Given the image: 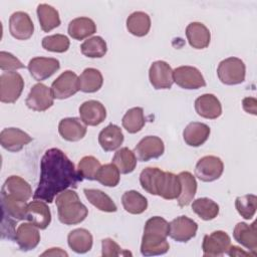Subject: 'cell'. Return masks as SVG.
Segmentation results:
<instances>
[{"label": "cell", "mask_w": 257, "mask_h": 257, "mask_svg": "<svg viewBox=\"0 0 257 257\" xmlns=\"http://www.w3.org/2000/svg\"><path fill=\"white\" fill-rule=\"evenodd\" d=\"M82 180L74 164L61 150L49 149L40 162V178L33 199L52 203L59 193L70 187L76 188Z\"/></svg>", "instance_id": "cell-1"}, {"label": "cell", "mask_w": 257, "mask_h": 257, "mask_svg": "<svg viewBox=\"0 0 257 257\" xmlns=\"http://www.w3.org/2000/svg\"><path fill=\"white\" fill-rule=\"evenodd\" d=\"M169 236V223L162 217L150 218L144 228L141 244V253L144 256L162 255L169 251L170 245L167 241Z\"/></svg>", "instance_id": "cell-2"}, {"label": "cell", "mask_w": 257, "mask_h": 257, "mask_svg": "<svg viewBox=\"0 0 257 257\" xmlns=\"http://www.w3.org/2000/svg\"><path fill=\"white\" fill-rule=\"evenodd\" d=\"M58 219L64 225L81 223L88 214L87 208L80 202L77 193L73 190H64L56 196Z\"/></svg>", "instance_id": "cell-3"}, {"label": "cell", "mask_w": 257, "mask_h": 257, "mask_svg": "<svg viewBox=\"0 0 257 257\" xmlns=\"http://www.w3.org/2000/svg\"><path fill=\"white\" fill-rule=\"evenodd\" d=\"M246 67L244 62L237 57H228L222 60L217 68L220 81L227 85H235L245 80Z\"/></svg>", "instance_id": "cell-4"}, {"label": "cell", "mask_w": 257, "mask_h": 257, "mask_svg": "<svg viewBox=\"0 0 257 257\" xmlns=\"http://www.w3.org/2000/svg\"><path fill=\"white\" fill-rule=\"evenodd\" d=\"M24 80L16 71L3 72L0 75V100L4 103H14L22 93Z\"/></svg>", "instance_id": "cell-5"}, {"label": "cell", "mask_w": 257, "mask_h": 257, "mask_svg": "<svg viewBox=\"0 0 257 257\" xmlns=\"http://www.w3.org/2000/svg\"><path fill=\"white\" fill-rule=\"evenodd\" d=\"M174 82L185 89H198L206 85V81L201 71L189 65H183L173 70Z\"/></svg>", "instance_id": "cell-6"}, {"label": "cell", "mask_w": 257, "mask_h": 257, "mask_svg": "<svg viewBox=\"0 0 257 257\" xmlns=\"http://www.w3.org/2000/svg\"><path fill=\"white\" fill-rule=\"evenodd\" d=\"M224 171L222 160L216 156L201 158L195 167L196 177L203 182H213L219 179Z\"/></svg>", "instance_id": "cell-7"}, {"label": "cell", "mask_w": 257, "mask_h": 257, "mask_svg": "<svg viewBox=\"0 0 257 257\" xmlns=\"http://www.w3.org/2000/svg\"><path fill=\"white\" fill-rule=\"evenodd\" d=\"M25 103L28 108L35 111H44L54 103V96L51 88L43 83H36L30 89Z\"/></svg>", "instance_id": "cell-8"}, {"label": "cell", "mask_w": 257, "mask_h": 257, "mask_svg": "<svg viewBox=\"0 0 257 257\" xmlns=\"http://www.w3.org/2000/svg\"><path fill=\"white\" fill-rule=\"evenodd\" d=\"M50 88L54 98H68L79 90L78 76L71 70H65L52 82Z\"/></svg>", "instance_id": "cell-9"}, {"label": "cell", "mask_w": 257, "mask_h": 257, "mask_svg": "<svg viewBox=\"0 0 257 257\" xmlns=\"http://www.w3.org/2000/svg\"><path fill=\"white\" fill-rule=\"evenodd\" d=\"M198 224L187 216H180L169 223V236L177 242H188L196 236Z\"/></svg>", "instance_id": "cell-10"}, {"label": "cell", "mask_w": 257, "mask_h": 257, "mask_svg": "<svg viewBox=\"0 0 257 257\" xmlns=\"http://www.w3.org/2000/svg\"><path fill=\"white\" fill-rule=\"evenodd\" d=\"M230 246V236L226 232L219 230L205 235L202 249L204 256H222L224 253H227Z\"/></svg>", "instance_id": "cell-11"}, {"label": "cell", "mask_w": 257, "mask_h": 257, "mask_svg": "<svg viewBox=\"0 0 257 257\" xmlns=\"http://www.w3.org/2000/svg\"><path fill=\"white\" fill-rule=\"evenodd\" d=\"M165 152L164 142L156 136H147L135 148V155L139 161L148 162L160 158Z\"/></svg>", "instance_id": "cell-12"}, {"label": "cell", "mask_w": 257, "mask_h": 257, "mask_svg": "<svg viewBox=\"0 0 257 257\" xmlns=\"http://www.w3.org/2000/svg\"><path fill=\"white\" fill-rule=\"evenodd\" d=\"M1 196L27 202L32 197V189L31 186L21 177L10 176L2 186Z\"/></svg>", "instance_id": "cell-13"}, {"label": "cell", "mask_w": 257, "mask_h": 257, "mask_svg": "<svg viewBox=\"0 0 257 257\" xmlns=\"http://www.w3.org/2000/svg\"><path fill=\"white\" fill-rule=\"evenodd\" d=\"M149 78L154 88L169 89L174 83L173 69L166 61L157 60L150 67Z\"/></svg>", "instance_id": "cell-14"}, {"label": "cell", "mask_w": 257, "mask_h": 257, "mask_svg": "<svg viewBox=\"0 0 257 257\" xmlns=\"http://www.w3.org/2000/svg\"><path fill=\"white\" fill-rule=\"evenodd\" d=\"M9 31L18 40L29 39L34 31V25L30 16L23 11L14 12L9 18Z\"/></svg>", "instance_id": "cell-15"}, {"label": "cell", "mask_w": 257, "mask_h": 257, "mask_svg": "<svg viewBox=\"0 0 257 257\" xmlns=\"http://www.w3.org/2000/svg\"><path fill=\"white\" fill-rule=\"evenodd\" d=\"M25 220L38 229H46L51 222V213L46 202L34 200L27 204Z\"/></svg>", "instance_id": "cell-16"}, {"label": "cell", "mask_w": 257, "mask_h": 257, "mask_svg": "<svg viewBox=\"0 0 257 257\" xmlns=\"http://www.w3.org/2000/svg\"><path fill=\"white\" fill-rule=\"evenodd\" d=\"M59 67V61L51 57H34L28 63V70L31 76L37 81H42L50 77Z\"/></svg>", "instance_id": "cell-17"}, {"label": "cell", "mask_w": 257, "mask_h": 257, "mask_svg": "<svg viewBox=\"0 0 257 257\" xmlns=\"http://www.w3.org/2000/svg\"><path fill=\"white\" fill-rule=\"evenodd\" d=\"M32 142V138L18 127H6L0 133V144L9 152H19Z\"/></svg>", "instance_id": "cell-18"}, {"label": "cell", "mask_w": 257, "mask_h": 257, "mask_svg": "<svg viewBox=\"0 0 257 257\" xmlns=\"http://www.w3.org/2000/svg\"><path fill=\"white\" fill-rule=\"evenodd\" d=\"M79 115L85 125L95 126L105 119L106 109L101 102L91 99L84 101L79 106Z\"/></svg>", "instance_id": "cell-19"}, {"label": "cell", "mask_w": 257, "mask_h": 257, "mask_svg": "<svg viewBox=\"0 0 257 257\" xmlns=\"http://www.w3.org/2000/svg\"><path fill=\"white\" fill-rule=\"evenodd\" d=\"M234 239L243 247L256 256L257 251V230L256 222L248 225L244 222L238 223L233 231Z\"/></svg>", "instance_id": "cell-20"}, {"label": "cell", "mask_w": 257, "mask_h": 257, "mask_svg": "<svg viewBox=\"0 0 257 257\" xmlns=\"http://www.w3.org/2000/svg\"><path fill=\"white\" fill-rule=\"evenodd\" d=\"M196 112L208 119L218 118L222 114V105L220 100L212 93H205L195 100Z\"/></svg>", "instance_id": "cell-21"}, {"label": "cell", "mask_w": 257, "mask_h": 257, "mask_svg": "<svg viewBox=\"0 0 257 257\" xmlns=\"http://www.w3.org/2000/svg\"><path fill=\"white\" fill-rule=\"evenodd\" d=\"M15 241L23 251L34 249L40 241L38 228L31 223H23L18 226L15 233Z\"/></svg>", "instance_id": "cell-22"}, {"label": "cell", "mask_w": 257, "mask_h": 257, "mask_svg": "<svg viewBox=\"0 0 257 257\" xmlns=\"http://www.w3.org/2000/svg\"><path fill=\"white\" fill-rule=\"evenodd\" d=\"M86 125L77 117H65L59 121V135L68 142H77L84 138Z\"/></svg>", "instance_id": "cell-23"}, {"label": "cell", "mask_w": 257, "mask_h": 257, "mask_svg": "<svg viewBox=\"0 0 257 257\" xmlns=\"http://www.w3.org/2000/svg\"><path fill=\"white\" fill-rule=\"evenodd\" d=\"M186 36L189 44L195 49H204L209 46L211 33L201 22H192L186 28Z\"/></svg>", "instance_id": "cell-24"}, {"label": "cell", "mask_w": 257, "mask_h": 257, "mask_svg": "<svg viewBox=\"0 0 257 257\" xmlns=\"http://www.w3.org/2000/svg\"><path fill=\"white\" fill-rule=\"evenodd\" d=\"M211 130L209 125L199 121L190 122L183 132L185 143L190 147H200L209 138Z\"/></svg>", "instance_id": "cell-25"}, {"label": "cell", "mask_w": 257, "mask_h": 257, "mask_svg": "<svg viewBox=\"0 0 257 257\" xmlns=\"http://www.w3.org/2000/svg\"><path fill=\"white\" fill-rule=\"evenodd\" d=\"M181 193V182L177 175L171 172H163L159 185L158 196L166 200L178 199Z\"/></svg>", "instance_id": "cell-26"}, {"label": "cell", "mask_w": 257, "mask_h": 257, "mask_svg": "<svg viewBox=\"0 0 257 257\" xmlns=\"http://www.w3.org/2000/svg\"><path fill=\"white\" fill-rule=\"evenodd\" d=\"M123 142L121 128L115 124L109 123L98 135V143L105 152H111L120 147Z\"/></svg>", "instance_id": "cell-27"}, {"label": "cell", "mask_w": 257, "mask_h": 257, "mask_svg": "<svg viewBox=\"0 0 257 257\" xmlns=\"http://www.w3.org/2000/svg\"><path fill=\"white\" fill-rule=\"evenodd\" d=\"M92 235L91 233L83 228L74 229L69 232L67 236V242L70 249L74 252L83 254L88 252L92 247Z\"/></svg>", "instance_id": "cell-28"}, {"label": "cell", "mask_w": 257, "mask_h": 257, "mask_svg": "<svg viewBox=\"0 0 257 257\" xmlns=\"http://www.w3.org/2000/svg\"><path fill=\"white\" fill-rule=\"evenodd\" d=\"M67 31L73 39L82 40L96 32V25L88 17H77L69 22Z\"/></svg>", "instance_id": "cell-29"}, {"label": "cell", "mask_w": 257, "mask_h": 257, "mask_svg": "<svg viewBox=\"0 0 257 257\" xmlns=\"http://www.w3.org/2000/svg\"><path fill=\"white\" fill-rule=\"evenodd\" d=\"M103 83V77L101 72L96 68H85L78 76L79 90L87 93L95 92L99 90Z\"/></svg>", "instance_id": "cell-30"}, {"label": "cell", "mask_w": 257, "mask_h": 257, "mask_svg": "<svg viewBox=\"0 0 257 257\" xmlns=\"http://www.w3.org/2000/svg\"><path fill=\"white\" fill-rule=\"evenodd\" d=\"M178 177L181 182V193L177 200L180 207H185L193 201L196 195L197 182L190 172H181Z\"/></svg>", "instance_id": "cell-31"}, {"label": "cell", "mask_w": 257, "mask_h": 257, "mask_svg": "<svg viewBox=\"0 0 257 257\" xmlns=\"http://www.w3.org/2000/svg\"><path fill=\"white\" fill-rule=\"evenodd\" d=\"M126 28L131 34L138 37H143L150 31L151 18L143 11H136L127 17Z\"/></svg>", "instance_id": "cell-32"}, {"label": "cell", "mask_w": 257, "mask_h": 257, "mask_svg": "<svg viewBox=\"0 0 257 257\" xmlns=\"http://www.w3.org/2000/svg\"><path fill=\"white\" fill-rule=\"evenodd\" d=\"M37 16L44 32H49L60 25L58 11L48 4L42 3L37 6Z\"/></svg>", "instance_id": "cell-33"}, {"label": "cell", "mask_w": 257, "mask_h": 257, "mask_svg": "<svg viewBox=\"0 0 257 257\" xmlns=\"http://www.w3.org/2000/svg\"><path fill=\"white\" fill-rule=\"evenodd\" d=\"M83 193L88 202L102 212H115L117 207L111 198L97 189H84Z\"/></svg>", "instance_id": "cell-34"}, {"label": "cell", "mask_w": 257, "mask_h": 257, "mask_svg": "<svg viewBox=\"0 0 257 257\" xmlns=\"http://www.w3.org/2000/svg\"><path fill=\"white\" fill-rule=\"evenodd\" d=\"M121 203L126 212L135 215L144 213L148 208L147 198L135 190L124 192L121 197Z\"/></svg>", "instance_id": "cell-35"}, {"label": "cell", "mask_w": 257, "mask_h": 257, "mask_svg": "<svg viewBox=\"0 0 257 257\" xmlns=\"http://www.w3.org/2000/svg\"><path fill=\"white\" fill-rule=\"evenodd\" d=\"M111 163L118 169L120 174L132 173L137 166V157L128 148H121L114 153Z\"/></svg>", "instance_id": "cell-36"}, {"label": "cell", "mask_w": 257, "mask_h": 257, "mask_svg": "<svg viewBox=\"0 0 257 257\" xmlns=\"http://www.w3.org/2000/svg\"><path fill=\"white\" fill-rule=\"evenodd\" d=\"M192 210L205 221L215 219L219 214V205L209 198H199L194 200Z\"/></svg>", "instance_id": "cell-37"}, {"label": "cell", "mask_w": 257, "mask_h": 257, "mask_svg": "<svg viewBox=\"0 0 257 257\" xmlns=\"http://www.w3.org/2000/svg\"><path fill=\"white\" fill-rule=\"evenodd\" d=\"M121 122H122V126L130 134H136L140 132L146 123L144 109L139 106L130 108L124 113Z\"/></svg>", "instance_id": "cell-38"}, {"label": "cell", "mask_w": 257, "mask_h": 257, "mask_svg": "<svg viewBox=\"0 0 257 257\" xmlns=\"http://www.w3.org/2000/svg\"><path fill=\"white\" fill-rule=\"evenodd\" d=\"M164 171L159 168L148 167L144 169L140 175V183L142 188L152 195H158V185Z\"/></svg>", "instance_id": "cell-39"}, {"label": "cell", "mask_w": 257, "mask_h": 257, "mask_svg": "<svg viewBox=\"0 0 257 257\" xmlns=\"http://www.w3.org/2000/svg\"><path fill=\"white\" fill-rule=\"evenodd\" d=\"M1 203H2V211L3 215L9 216L12 219L19 221L25 220L27 203L18 201L9 197L1 196Z\"/></svg>", "instance_id": "cell-40"}, {"label": "cell", "mask_w": 257, "mask_h": 257, "mask_svg": "<svg viewBox=\"0 0 257 257\" xmlns=\"http://www.w3.org/2000/svg\"><path fill=\"white\" fill-rule=\"evenodd\" d=\"M80 50L83 55L89 58H100L107 51L106 42L100 36H93L85 40L80 45Z\"/></svg>", "instance_id": "cell-41"}, {"label": "cell", "mask_w": 257, "mask_h": 257, "mask_svg": "<svg viewBox=\"0 0 257 257\" xmlns=\"http://www.w3.org/2000/svg\"><path fill=\"white\" fill-rule=\"evenodd\" d=\"M257 198L253 194H247L244 196H239L236 198L235 207L237 212L246 220L253 218L256 212Z\"/></svg>", "instance_id": "cell-42"}, {"label": "cell", "mask_w": 257, "mask_h": 257, "mask_svg": "<svg viewBox=\"0 0 257 257\" xmlns=\"http://www.w3.org/2000/svg\"><path fill=\"white\" fill-rule=\"evenodd\" d=\"M119 171L111 163L101 166L96 174L95 180L105 187H115L119 182Z\"/></svg>", "instance_id": "cell-43"}, {"label": "cell", "mask_w": 257, "mask_h": 257, "mask_svg": "<svg viewBox=\"0 0 257 257\" xmlns=\"http://www.w3.org/2000/svg\"><path fill=\"white\" fill-rule=\"evenodd\" d=\"M101 167L99 161L92 156L83 157L77 166V172L82 177V179L95 180L96 174Z\"/></svg>", "instance_id": "cell-44"}, {"label": "cell", "mask_w": 257, "mask_h": 257, "mask_svg": "<svg viewBox=\"0 0 257 257\" xmlns=\"http://www.w3.org/2000/svg\"><path fill=\"white\" fill-rule=\"evenodd\" d=\"M42 47L45 50L62 53L67 51L69 48L70 42L69 39L63 34H53L49 36H45L42 39Z\"/></svg>", "instance_id": "cell-45"}, {"label": "cell", "mask_w": 257, "mask_h": 257, "mask_svg": "<svg viewBox=\"0 0 257 257\" xmlns=\"http://www.w3.org/2000/svg\"><path fill=\"white\" fill-rule=\"evenodd\" d=\"M24 64L13 54L6 52V51H1L0 52V68L3 71H16L17 69L23 68Z\"/></svg>", "instance_id": "cell-46"}, {"label": "cell", "mask_w": 257, "mask_h": 257, "mask_svg": "<svg viewBox=\"0 0 257 257\" xmlns=\"http://www.w3.org/2000/svg\"><path fill=\"white\" fill-rule=\"evenodd\" d=\"M101 255L103 257H112L119 255H132V253L122 250L114 240L105 238L101 241Z\"/></svg>", "instance_id": "cell-47"}, {"label": "cell", "mask_w": 257, "mask_h": 257, "mask_svg": "<svg viewBox=\"0 0 257 257\" xmlns=\"http://www.w3.org/2000/svg\"><path fill=\"white\" fill-rule=\"evenodd\" d=\"M242 105L243 108L246 112L251 113V114H256L257 113V100L254 97H245L242 100Z\"/></svg>", "instance_id": "cell-48"}, {"label": "cell", "mask_w": 257, "mask_h": 257, "mask_svg": "<svg viewBox=\"0 0 257 257\" xmlns=\"http://www.w3.org/2000/svg\"><path fill=\"white\" fill-rule=\"evenodd\" d=\"M227 254L230 256H255L251 252H246L238 246H230L227 250Z\"/></svg>", "instance_id": "cell-49"}, {"label": "cell", "mask_w": 257, "mask_h": 257, "mask_svg": "<svg viewBox=\"0 0 257 257\" xmlns=\"http://www.w3.org/2000/svg\"><path fill=\"white\" fill-rule=\"evenodd\" d=\"M41 255L42 256H45V255H48V256H68V254L65 251L61 250L60 248H50V250L45 251Z\"/></svg>", "instance_id": "cell-50"}]
</instances>
